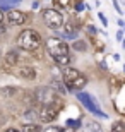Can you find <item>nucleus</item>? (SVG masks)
Listing matches in <instances>:
<instances>
[{"label":"nucleus","mask_w":125,"mask_h":132,"mask_svg":"<svg viewBox=\"0 0 125 132\" xmlns=\"http://www.w3.org/2000/svg\"><path fill=\"white\" fill-rule=\"evenodd\" d=\"M46 50L53 57V60L58 65H67L70 57H69V46L62 38H48L46 39Z\"/></svg>","instance_id":"nucleus-1"},{"label":"nucleus","mask_w":125,"mask_h":132,"mask_svg":"<svg viewBox=\"0 0 125 132\" xmlns=\"http://www.w3.org/2000/svg\"><path fill=\"white\" fill-rule=\"evenodd\" d=\"M63 82H65V86L69 89H72V91H81L87 84V79L79 70H76L72 67H67L63 70Z\"/></svg>","instance_id":"nucleus-2"},{"label":"nucleus","mask_w":125,"mask_h":132,"mask_svg":"<svg viewBox=\"0 0 125 132\" xmlns=\"http://www.w3.org/2000/svg\"><path fill=\"white\" fill-rule=\"evenodd\" d=\"M41 43V36H39L38 31L34 29H26L19 34L17 38V45H19L22 50H36Z\"/></svg>","instance_id":"nucleus-3"},{"label":"nucleus","mask_w":125,"mask_h":132,"mask_svg":"<svg viewBox=\"0 0 125 132\" xmlns=\"http://www.w3.org/2000/svg\"><path fill=\"white\" fill-rule=\"evenodd\" d=\"M76 96H77V100L81 101V105H84V108H86V110H89L91 113H94V115H96V117H99V118H108V115H106L105 112H101V110H99L96 100L93 98L91 94L84 93V91L81 89V91H77V93H76Z\"/></svg>","instance_id":"nucleus-4"},{"label":"nucleus","mask_w":125,"mask_h":132,"mask_svg":"<svg viewBox=\"0 0 125 132\" xmlns=\"http://www.w3.org/2000/svg\"><path fill=\"white\" fill-rule=\"evenodd\" d=\"M60 110H62V101H57V100L53 103H48V105H41V108H39V118L43 122H52V120L57 118Z\"/></svg>","instance_id":"nucleus-5"},{"label":"nucleus","mask_w":125,"mask_h":132,"mask_svg":"<svg viewBox=\"0 0 125 132\" xmlns=\"http://www.w3.org/2000/svg\"><path fill=\"white\" fill-rule=\"evenodd\" d=\"M43 21L45 24L48 26L50 29H58V28H62L63 26V17L62 14L55 9H46L43 12Z\"/></svg>","instance_id":"nucleus-6"},{"label":"nucleus","mask_w":125,"mask_h":132,"mask_svg":"<svg viewBox=\"0 0 125 132\" xmlns=\"http://www.w3.org/2000/svg\"><path fill=\"white\" fill-rule=\"evenodd\" d=\"M34 98L39 105H48V103H53L57 100L53 88H48V86H41V88L34 89Z\"/></svg>","instance_id":"nucleus-7"},{"label":"nucleus","mask_w":125,"mask_h":132,"mask_svg":"<svg viewBox=\"0 0 125 132\" xmlns=\"http://www.w3.org/2000/svg\"><path fill=\"white\" fill-rule=\"evenodd\" d=\"M7 21L14 26H21L26 22V14H22L21 10H10L7 14Z\"/></svg>","instance_id":"nucleus-8"},{"label":"nucleus","mask_w":125,"mask_h":132,"mask_svg":"<svg viewBox=\"0 0 125 132\" xmlns=\"http://www.w3.org/2000/svg\"><path fill=\"white\" fill-rule=\"evenodd\" d=\"M17 74H19V77L22 79H34L36 77V70L31 67H21L19 70H17Z\"/></svg>","instance_id":"nucleus-9"},{"label":"nucleus","mask_w":125,"mask_h":132,"mask_svg":"<svg viewBox=\"0 0 125 132\" xmlns=\"http://www.w3.org/2000/svg\"><path fill=\"white\" fill-rule=\"evenodd\" d=\"M22 0H0V10H12Z\"/></svg>","instance_id":"nucleus-10"},{"label":"nucleus","mask_w":125,"mask_h":132,"mask_svg":"<svg viewBox=\"0 0 125 132\" xmlns=\"http://www.w3.org/2000/svg\"><path fill=\"white\" fill-rule=\"evenodd\" d=\"M5 64L9 65H12V67H14L15 64H17V53H15V52H12V50H10L9 53H7V57H5Z\"/></svg>","instance_id":"nucleus-11"},{"label":"nucleus","mask_w":125,"mask_h":132,"mask_svg":"<svg viewBox=\"0 0 125 132\" xmlns=\"http://www.w3.org/2000/svg\"><path fill=\"white\" fill-rule=\"evenodd\" d=\"M24 118L28 122H34L36 118H39V113L36 112V110H28V112L24 113Z\"/></svg>","instance_id":"nucleus-12"},{"label":"nucleus","mask_w":125,"mask_h":132,"mask_svg":"<svg viewBox=\"0 0 125 132\" xmlns=\"http://www.w3.org/2000/svg\"><path fill=\"white\" fill-rule=\"evenodd\" d=\"M22 132H43V130H41L39 125H36V123H24Z\"/></svg>","instance_id":"nucleus-13"},{"label":"nucleus","mask_w":125,"mask_h":132,"mask_svg":"<svg viewBox=\"0 0 125 132\" xmlns=\"http://www.w3.org/2000/svg\"><path fill=\"white\" fill-rule=\"evenodd\" d=\"M86 129H87V132H103V129H101V125L98 122H89L86 125Z\"/></svg>","instance_id":"nucleus-14"},{"label":"nucleus","mask_w":125,"mask_h":132,"mask_svg":"<svg viewBox=\"0 0 125 132\" xmlns=\"http://www.w3.org/2000/svg\"><path fill=\"white\" fill-rule=\"evenodd\" d=\"M74 50H77V52H86L87 50V43L86 41H74Z\"/></svg>","instance_id":"nucleus-15"},{"label":"nucleus","mask_w":125,"mask_h":132,"mask_svg":"<svg viewBox=\"0 0 125 132\" xmlns=\"http://www.w3.org/2000/svg\"><path fill=\"white\" fill-rule=\"evenodd\" d=\"M111 132H125V125L122 122H115L111 127Z\"/></svg>","instance_id":"nucleus-16"},{"label":"nucleus","mask_w":125,"mask_h":132,"mask_svg":"<svg viewBox=\"0 0 125 132\" xmlns=\"http://www.w3.org/2000/svg\"><path fill=\"white\" fill-rule=\"evenodd\" d=\"M67 127L79 129V127H81V120H67Z\"/></svg>","instance_id":"nucleus-17"},{"label":"nucleus","mask_w":125,"mask_h":132,"mask_svg":"<svg viewBox=\"0 0 125 132\" xmlns=\"http://www.w3.org/2000/svg\"><path fill=\"white\" fill-rule=\"evenodd\" d=\"M14 93H15L14 88H4L2 89V94H4V96H12Z\"/></svg>","instance_id":"nucleus-18"},{"label":"nucleus","mask_w":125,"mask_h":132,"mask_svg":"<svg viewBox=\"0 0 125 132\" xmlns=\"http://www.w3.org/2000/svg\"><path fill=\"white\" fill-rule=\"evenodd\" d=\"M43 132H63V130L58 127V125H50V127H46Z\"/></svg>","instance_id":"nucleus-19"},{"label":"nucleus","mask_w":125,"mask_h":132,"mask_svg":"<svg viewBox=\"0 0 125 132\" xmlns=\"http://www.w3.org/2000/svg\"><path fill=\"white\" fill-rule=\"evenodd\" d=\"M84 29H86V33L93 34V36H94V34L98 33V29H96V28H94V26H86V28H84Z\"/></svg>","instance_id":"nucleus-20"},{"label":"nucleus","mask_w":125,"mask_h":132,"mask_svg":"<svg viewBox=\"0 0 125 132\" xmlns=\"http://www.w3.org/2000/svg\"><path fill=\"white\" fill-rule=\"evenodd\" d=\"M58 5H62V7H69L70 5V0H55Z\"/></svg>","instance_id":"nucleus-21"},{"label":"nucleus","mask_w":125,"mask_h":132,"mask_svg":"<svg viewBox=\"0 0 125 132\" xmlns=\"http://www.w3.org/2000/svg\"><path fill=\"white\" fill-rule=\"evenodd\" d=\"M84 9H87V5H84V4H81V2H79V4L76 5V10H79V12H82V10Z\"/></svg>","instance_id":"nucleus-22"},{"label":"nucleus","mask_w":125,"mask_h":132,"mask_svg":"<svg viewBox=\"0 0 125 132\" xmlns=\"http://www.w3.org/2000/svg\"><path fill=\"white\" fill-rule=\"evenodd\" d=\"M123 36H125V34H123V31H122V29L116 33V39H118V41H123V39H125Z\"/></svg>","instance_id":"nucleus-23"},{"label":"nucleus","mask_w":125,"mask_h":132,"mask_svg":"<svg viewBox=\"0 0 125 132\" xmlns=\"http://www.w3.org/2000/svg\"><path fill=\"white\" fill-rule=\"evenodd\" d=\"M113 5H115V10L118 12V14H122V9H120V5H118V2L116 0H113Z\"/></svg>","instance_id":"nucleus-24"},{"label":"nucleus","mask_w":125,"mask_h":132,"mask_svg":"<svg viewBox=\"0 0 125 132\" xmlns=\"http://www.w3.org/2000/svg\"><path fill=\"white\" fill-rule=\"evenodd\" d=\"M5 33H7V29H5L4 26L0 24V38H4V36H5Z\"/></svg>","instance_id":"nucleus-25"},{"label":"nucleus","mask_w":125,"mask_h":132,"mask_svg":"<svg viewBox=\"0 0 125 132\" xmlns=\"http://www.w3.org/2000/svg\"><path fill=\"white\" fill-rule=\"evenodd\" d=\"M99 19H101V22H103L105 26H108V19H106V17H105L103 14H99Z\"/></svg>","instance_id":"nucleus-26"},{"label":"nucleus","mask_w":125,"mask_h":132,"mask_svg":"<svg viewBox=\"0 0 125 132\" xmlns=\"http://www.w3.org/2000/svg\"><path fill=\"white\" fill-rule=\"evenodd\" d=\"M118 26H120V28H125V22L122 19H118Z\"/></svg>","instance_id":"nucleus-27"},{"label":"nucleus","mask_w":125,"mask_h":132,"mask_svg":"<svg viewBox=\"0 0 125 132\" xmlns=\"http://www.w3.org/2000/svg\"><path fill=\"white\" fill-rule=\"evenodd\" d=\"M5 132H22V130H17V129H7Z\"/></svg>","instance_id":"nucleus-28"},{"label":"nucleus","mask_w":125,"mask_h":132,"mask_svg":"<svg viewBox=\"0 0 125 132\" xmlns=\"http://www.w3.org/2000/svg\"><path fill=\"white\" fill-rule=\"evenodd\" d=\"M2 19H4V15H2V10H0V22H2Z\"/></svg>","instance_id":"nucleus-29"},{"label":"nucleus","mask_w":125,"mask_h":132,"mask_svg":"<svg viewBox=\"0 0 125 132\" xmlns=\"http://www.w3.org/2000/svg\"><path fill=\"white\" fill-rule=\"evenodd\" d=\"M123 48H125V39H123Z\"/></svg>","instance_id":"nucleus-30"}]
</instances>
